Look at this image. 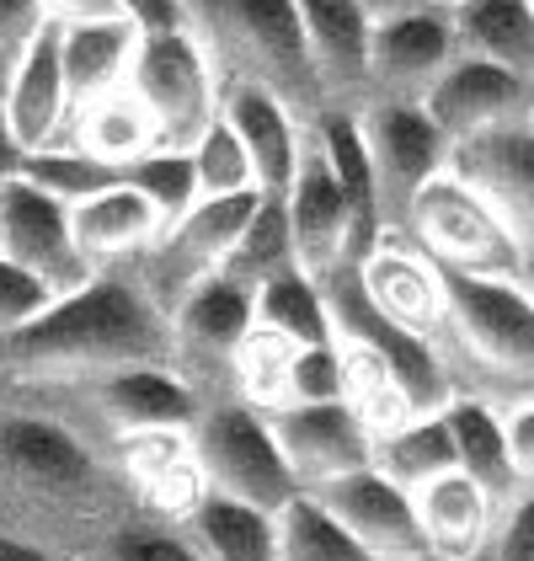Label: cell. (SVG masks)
<instances>
[{
	"mask_svg": "<svg viewBox=\"0 0 534 561\" xmlns=\"http://www.w3.org/2000/svg\"><path fill=\"white\" fill-rule=\"evenodd\" d=\"M144 518L118 471L65 423L0 396V535L76 561L107 529Z\"/></svg>",
	"mask_w": 534,
	"mask_h": 561,
	"instance_id": "6da1fadb",
	"label": "cell"
},
{
	"mask_svg": "<svg viewBox=\"0 0 534 561\" xmlns=\"http://www.w3.org/2000/svg\"><path fill=\"white\" fill-rule=\"evenodd\" d=\"M172 369V321L144 295L134 267H107L86 289L54 300L27 332L0 337V386L5 396L86 386L118 369Z\"/></svg>",
	"mask_w": 534,
	"mask_h": 561,
	"instance_id": "7a4b0ae2",
	"label": "cell"
},
{
	"mask_svg": "<svg viewBox=\"0 0 534 561\" xmlns=\"http://www.w3.org/2000/svg\"><path fill=\"white\" fill-rule=\"evenodd\" d=\"M449 316L439 332V364H444L454 396H476L497 412L534 401V295L524 284L497 278H460L444 273Z\"/></svg>",
	"mask_w": 534,
	"mask_h": 561,
	"instance_id": "3957f363",
	"label": "cell"
},
{
	"mask_svg": "<svg viewBox=\"0 0 534 561\" xmlns=\"http://www.w3.org/2000/svg\"><path fill=\"white\" fill-rule=\"evenodd\" d=\"M182 22L220 70V87L272 91L300 124L321 118V87L294 0H182Z\"/></svg>",
	"mask_w": 534,
	"mask_h": 561,
	"instance_id": "277c9868",
	"label": "cell"
},
{
	"mask_svg": "<svg viewBox=\"0 0 534 561\" xmlns=\"http://www.w3.org/2000/svg\"><path fill=\"white\" fill-rule=\"evenodd\" d=\"M33 412H44L54 423L76 433L81 444H91L96 455H107L118 438L150 428H193V417L204 412L198 396L182 386L166 364L150 369H118L102 375L86 386H65V390H33V396H11Z\"/></svg>",
	"mask_w": 534,
	"mask_h": 561,
	"instance_id": "5b68a950",
	"label": "cell"
},
{
	"mask_svg": "<svg viewBox=\"0 0 534 561\" xmlns=\"http://www.w3.org/2000/svg\"><path fill=\"white\" fill-rule=\"evenodd\" d=\"M406 241H417L444 273L460 278H497V284H524V252L508 236V225L491 215V204L460 182L454 172H439L406 209L400 225ZM530 289V284H524Z\"/></svg>",
	"mask_w": 534,
	"mask_h": 561,
	"instance_id": "8992f818",
	"label": "cell"
},
{
	"mask_svg": "<svg viewBox=\"0 0 534 561\" xmlns=\"http://www.w3.org/2000/svg\"><path fill=\"white\" fill-rule=\"evenodd\" d=\"M193 460L204 476V492L230 497V503H246L257 514H278L289 497H300L294 476L283 466L272 428H267L263 412L241 407V401H214L193 417Z\"/></svg>",
	"mask_w": 534,
	"mask_h": 561,
	"instance_id": "52a82bcc",
	"label": "cell"
},
{
	"mask_svg": "<svg viewBox=\"0 0 534 561\" xmlns=\"http://www.w3.org/2000/svg\"><path fill=\"white\" fill-rule=\"evenodd\" d=\"M129 91L155 129V145H166V150H193L198 134L220 118V70L209 65L204 44L187 27L139 33Z\"/></svg>",
	"mask_w": 534,
	"mask_h": 561,
	"instance_id": "ba28073f",
	"label": "cell"
},
{
	"mask_svg": "<svg viewBox=\"0 0 534 561\" xmlns=\"http://www.w3.org/2000/svg\"><path fill=\"white\" fill-rule=\"evenodd\" d=\"M166 321H172V375L198 396V407L235 401V353L257 327L252 295L214 273Z\"/></svg>",
	"mask_w": 534,
	"mask_h": 561,
	"instance_id": "9c48e42d",
	"label": "cell"
},
{
	"mask_svg": "<svg viewBox=\"0 0 534 561\" xmlns=\"http://www.w3.org/2000/svg\"><path fill=\"white\" fill-rule=\"evenodd\" d=\"M263 193H235V198H198L182 219L161 230V241L134 262V278L144 284V295L161 305L166 316L177 310L204 278H214L230 257V247L241 241L246 219L257 215Z\"/></svg>",
	"mask_w": 534,
	"mask_h": 561,
	"instance_id": "30bf717a",
	"label": "cell"
},
{
	"mask_svg": "<svg viewBox=\"0 0 534 561\" xmlns=\"http://www.w3.org/2000/svg\"><path fill=\"white\" fill-rule=\"evenodd\" d=\"M358 129H363L369 161H374V182H380L385 236H400L411 198L439 172H449L454 145H449L444 129H439L422 107H411V102H369V107L358 113Z\"/></svg>",
	"mask_w": 534,
	"mask_h": 561,
	"instance_id": "8fae6325",
	"label": "cell"
},
{
	"mask_svg": "<svg viewBox=\"0 0 534 561\" xmlns=\"http://www.w3.org/2000/svg\"><path fill=\"white\" fill-rule=\"evenodd\" d=\"M449 172L471 182L491 204V215L508 225V236L524 252V284L534 295V118L460 139L449 156Z\"/></svg>",
	"mask_w": 534,
	"mask_h": 561,
	"instance_id": "7c38bea8",
	"label": "cell"
},
{
	"mask_svg": "<svg viewBox=\"0 0 534 561\" xmlns=\"http://www.w3.org/2000/svg\"><path fill=\"white\" fill-rule=\"evenodd\" d=\"M0 262H16L22 273L44 278L59 300L96 278V267L81 257L70 236V209L48 198L44 187H33L27 176L0 187Z\"/></svg>",
	"mask_w": 534,
	"mask_h": 561,
	"instance_id": "4fadbf2b",
	"label": "cell"
},
{
	"mask_svg": "<svg viewBox=\"0 0 534 561\" xmlns=\"http://www.w3.org/2000/svg\"><path fill=\"white\" fill-rule=\"evenodd\" d=\"M363 300L374 305L391 327L422 337V343H439L449 316V289H444V267L428 257L417 241L406 236H380V247L353 267Z\"/></svg>",
	"mask_w": 534,
	"mask_h": 561,
	"instance_id": "5bb4252c",
	"label": "cell"
},
{
	"mask_svg": "<svg viewBox=\"0 0 534 561\" xmlns=\"http://www.w3.org/2000/svg\"><path fill=\"white\" fill-rule=\"evenodd\" d=\"M460 59L454 44V22L444 5L411 11L396 22H374V44H369V102H411L422 107V96L439 87L449 65Z\"/></svg>",
	"mask_w": 534,
	"mask_h": 561,
	"instance_id": "9a60e30c",
	"label": "cell"
},
{
	"mask_svg": "<svg viewBox=\"0 0 534 561\" xmlns=\"http://www.w3.org/2000/svg\"><path fill=\"white\" fill-rule=\"evenodd\" d=\"M267 428H272V444H278V455H283L300 492H315L337 476L374 466V438L343 401L278 407V412H267Z\"/></svg>",
	"mask_w": 534,
	"mask_h": 561,
	"instance_id": "2e32d148",
	"label": "cell"
},
{
	"mask_svg": "<svg viewBox=\"0 0 534 561\" xmlns=\"http://www.w3.org/2000/svg\"><path fill=\"white\" fill-rule=\"evenodd\" d=\"M311 497L353 535L369 561L428 557L422 529H417V503H411V492H400L396 481H385L374 466H363V471H353V476H337V481L315 486Z\"/></svg>",
	"mask_w": 534,
	"mask_h": 561,
	"instance_id": "e0dca14e",
	"label": "cell"
},
{
	"mask_svg": "<svg viewBox=\"0 0 534 561\" xmlns=\"http://www.w3.org/2000/svg\"><path fill=\"white\" fill-rule=\"evenodd\" d=\"M294 5H300L305 54L321 87V113H363L374 22L358 11V0H294Z\"/></svg>",
	"mask_w": 534,
	"mask_h": 561,
	"instance_id": "ac0fdd59",
	"label": "cell"
},
{
	"mask_svg": "<svg viewBox=\"0 0 534 561\" xmlns=\"http://www.w3.org/2000/svg\"><path fill=\"white\" fill-rule=\"evenodd\" d=\"M530 102H534V87L524 76L460 54L439 76V87L422 96V113L444 129L449 145H460V139H476V134H487V129L530 118Z\"/></svg>",
	"mask_w": 534,
	"mask_h": 561,
	"instance_id": "d6986e66",
	"label": "cell"
},
{
	"mask_svg": "<svg viewBox=\"0 0 534 561\" xmlns=\"http://www.w3.org/2000/svg\"><path fill=\"white\" fill-rule=\"evenodd\" d=\"M283 209H289V230H294V262L311 278H326L353 262V215L343 204V187L326 167V156L315 150L311 129H305V156H300L294 187L283 193Z\"/></svg>",
	"mask_w": 534,
	"mask_h": 561,
	"instance_id": "ffe728a7",
	"label": "cell"
},
{
	"mask_svg": "<svg viewBox=\"0 0 534 561\" xmlns=\"http://www.w3.org/2000/svg\"><path fill=\"white\" fill-rule=\"evenodd\" d=\"M0 113H5V129L22 145V156L59 145L70 129V87H65V65H59V33L44 27L33 44L16 54L5 91H0Z\"/></svg>",
	"mask_w": 534,
	"mask_h": 561,
	"instance_id": "44dd1931",
	"label": "cell"
},
{
	"mask_svg": "<svg viewBox=\"0 0 534 561\" xmlns=\"http://www.w3.org/2000/svg\"><path fill=\"white\" fill-rule=\"evenodd\" d=\"M220 118L235 129L252 172H257V193L263 198H283L294 187L300 156H305V129L272 91L257 87H220Z\"/></svg>",
	"mask_w": 534,
	"mask_h": 561,
	"instance_id": "7402d4cb",
	"label": "cell"
},
{
	"mask_svg": "<svg viewBox=\"0 0 534 561\" xmlns=\"http://www.w3.org/2000/svg\"><path fill=\"white\" fill-rule=\"evenodd\" d=\"M166 219L155 215V204L144 193H134L129 182L102 187L96 198L70 209V236L81 247V257L107 273V267H134L155 241H161Z\"/></svg>",
	"mask_w": 534,
	"mask_h": 561,
	"instance_id": "603a6c76",
	"label": "cell"
},
{
	"mask_svg": "<svg viewBox=\"0 0 534 561\" xmlns=\"http://www.w3.org/2000/svg\"><path fill=\"white\" fill-rule=\"evenodd\" d=\"M315 150L326 156V167L343 187V204L353 215V267L385 236V209H380V182H374V161H369V145L358 129V113H321L311 124Z\"/></svg>",
	"mask_w": 534,
	"mask_h": 561,
	"instance_id": "cb8c5ba5",
	"label": "cell"
},
{
	"mask_svg": "<svg viewBox=\"0 0 534 561\" xmlns=\"http://www.w3.org/2000/svg\"><path fill=\"white\" fill-rule=\"evenodd\" d=\"M411 503H417V529H422L428 557L481 561L497 508H491V497L471 476H460V471L439 476L422 492H411Z\"/></svg>",
	"mask_w": 534,
	"mask_h": 561,
	"instance_id": "d4e9b609",
	"label": "cell"
},
{
	"mask_svg": "<svg viewBox=\"0 0 534 561\" xmlns=\"http://www.w3.org/2000/svg\"><path fill=\"white\" fill-rule=\"evenodd\" d=\"M54 33H59V65H65V87H70L76 107L129 87V65H134V48H139V27L134 22L107 16V22L54 27Z\"/></svg>",
	"mask_w": 534,
	"mask_h": 561,
	"instance_id": "484cf974",
	"label": "cell"
},
{
	"mask_svg": "<svg viewBox=\"0 0 534 561\" xmlns=\"http://www.w3.org/2000/svg\"><path fill=\"white\" fill-rule=\"evenodd\" d=\"M449 438H454V471L471 476L481 492L491 497V508H502L524 476L513 471V455H508V428H502V412L476 401V396H454L444 407Z\"/></svg>",
	"mask_w": 534,
	"mask_h": 561,
	"instance_id": "4316f807",
	"label": "cell"
},
{
	"mask_svg": "<svg viewBox=\"0 0 534 561\" xmlns=\"http://www.w3.org/2000/svg\"><path fill=\"white\" fill-rule=\"evenodd\" d=\"M465 59H487L534 87V0H460L449 5Z\"/></svg>",
	"mask_w": 534,
	"mask_h": 561,
	"instance_id": "83f0119b",
	"label": "cell"
},
{
	"mask_svg": "<svg viewBox=\"0 0 534 561\" xmlns=\"http://www.w3.org/2000/svg\"><path fill=\"white\" fill-rule=\"evenodd\" d=\"M65 145L86 150L96 161H107L113 172L124 176V167H134L144 150H155V129L144 118V107L134 102V91H107L86 107L70 113V129H65Z\"/></svg>",
	"mask_w": 534,
	"mask_h": 561,
	"instance_id": "f1b7e54d",
	"label": "cell"
},
{
	"mask_svg": "<svg viewBox=\"0 0 534 561\" xmlns=\"http://www.w3.org/2000/svg\"><path fill=\"white\" fill-rule=\"evenodd\" d=\"M332 343H337V358H343V407L369 428V438H385V433H396L400 423L422 417V412L411 407L406 386L396 380V369H391L374 347L348 343V337H332Z\"/></svg>",
	"mask_w": 534,
	"mask_h": 561,
	"instance_id": "f546056e",
	"label": "cell"
},
{
	"mask_svg": "<svg viewBox=\"0 0 534 561\" xmlns=\"http://www.w3.org/2000/svg\"><path fill=\"white\" fill-rule=\"evenodd\" d=\"M182 540L204 561H272V514L204 492V503L177 518Z\"/></svg>",
	"mask_w": 534,
	"mask_h": 561,
	"instance_id": "4dcf8cb0",
	"label": "cell"
},
{
	"mask_svg": "<svg viewBox=\"0 0 534 561\" xmlns=\"http://www.w3.org/2000/svg\"><path fill=\"white\" fill-rule=\"evenodd\" d=\"M374 471L396 481L400 492H422L428 481L454 471V438H449L444 412H422L396 433L374 438Z\"/></svg>",
	"mask_w": 534,
	"mask_h": 561,
	"instance_id": "1f68e13d",
	"label": "cell"
},
{
	"mask_svg": "<svg viewBox=\"0 0 534 561\" xmlns=\"http://www.w3.org/2000/svg\"><path fill=\"white\" fill-rule=\"evenodd\" d=\"M252 316L257 327L289 337L294 347H321L332 343V316H326V295L305 267H289L278 278H267L263 289L252 295Z\"/></svg>",
	"mask_w": 534,
	"mask_h": 561,
	"instance_id": "d6a6232c",
	"label": "cell"
},
{
	"mask_svg": "<svg viewBox=\"0 0 534 561\" xmlns=\"http://www.w3.org/2000/svg\"><path fill=\"white\" fill-rule=\"evenodd\" d=\"M289 267H300V262H294L289 209H283V198H263V204H257V215L246 219L241 241L230 247L220 278H230V284H235V289H246V295H257L267 278H278V273H289Z\"/></svg>",
	"mask_w": 534,
	"mask_h": 561,
	"instance_id": "836d02e7",
	"label": "cell"
},
{
	"mask_svg": "<svg viewBox=\"0 0 534 561\" xmlns=\"http://www.w3.org/2000/svg\"><path fill=\"white\" fill-rule=\"evenodd\" d=\"M272 561H369V557L311 492H300V497H289L272 514Z\"/></svg>",
	"mask_w": 534,
	"mask_h": 561,
	"instance_id": "e575fe53",
	"label": "cell"
},
{
	"mask_svg": "<svg viewBox=\"0 0 534 561\" xmlns=\"http://www.w3.org/2000/svg\"><path fill=\"white\" fill-rule=\"evenodd\" d=\"M294 353L300 347L267 327H252L246 343L235 353V401L252 412H278L289 407V375H294Z\"/></svg>",
	"mask_w": 534,
	"mask_h": 561,
	"instance_id": "d590c367",
	"label": "cell"
},
{
	"mask_svg": "<svg viewBox=\"0 0 534 561\" xmlns=\"http://www.w3.org/2000/svg\"><path fill=\"white\" fill-rule=\"evenodd\" d=\"M22 176H27L33 187H44L48 198H59L65 209H76V204L96 198L102 187L124 182L107 161H96V156L76 150V145H65V139H59V145H48V150H33V156L22 161Z\"/></svg>",
	"mask_w": 534,
	"mask_h": 561,
	"instance_id": "8d00e7d4",
	"label": "cell"
},
{
	"mask_svg": "<svg viewBox=\"0 0 534 561\" xmlns=\"http://www.w3.org/2000/svg\"><path fill=\"white\" fill-rule=\"evenodd\" d=\"M124 182H129L134 193H144L166 225L198 204V176H193V156H187V150L155 145V150H144L134 167H124Z\"/></svg>",
	"mask_w": 534,
	"mask_h": 561,
	"instance_id": "74e56055",
	"label": "cell"
},
{
	"mask_svg": "<svg viewBox=\"0 0 534 561\" xmlns=\"http://www.w3.org/2000/svg\"><path fill=\"white\" fill-rule=\"evenodd\" d=\"M193 156V176H198V198H235V193H257V172L241 150L235 129L214 118L209 129L198 134V145L187 150Z\"/></svg>",
	"mask_w": 534,
	"mask_h": 561,
	"instance_id": "f35d334b",
	"label": "cell"
},
{
	"mask_svg": "<svg viewBox=\"0 0 534 561\" xmlns=\"http://www.w3.org/2000/svg\"><path fill=\"white\" fill-rule=\"evenodd\" d=\"M76 561H204V557L182 540L177 524H161V518H129V524L107 529L102 540H91Z\"/></svg>",
	"mask_w": 534,
	"mask_h": 561,
	"instance_id": "ab89813d",
	"label": "cell"
},
{
	"mask_svg": "<svg viewBox=\"0 0 534 561\" xmlns=\"http://www.w3.org/2000/svg\"><path fill=\"white\" fill-rule=\"evenodd\" d=\"M481 561H534V481H524L491 518Z\"/></svg>",
	"mask_w": 534,
	"mask_h": 561,
	"instance_id": "60d3db41",
	"label": "cell"
},
{
	"mask_svg": "<svg viewBox=\"0 0 534 561\" xmlns=\"http://www.w3.org/2000/svg\"><path fill=\"white\" fill-rule=\"evenodd\" d=\"M54 289H48L44 278H33V273H22L16 262H0V337H11V332H27L38 316L54 310Z\"/></svg>",
	"mask_w": 534,
	"mask_h": 561,
	"instance_id": "b9f144b4",
	"label": "cell"
},
{
	"mask_svg": "<svg viewBox=\"0 0 534 561\" xmlns=\"http://www.w3.org/2000/svg\"><path fill=\"white\" fill-rule=\"evenodd\" d=\"M321 401H343V358H337V343L300 347L294 353L289 407H321Z\"/></svg>",
	"mask_w": 534,
	"mask_h": 561,
	"instance_id": "7bdbcfd3",
	"label": "cell"
},
{
	"mask_svg": "<svg viewBox=\"0 0 534 561\" xmlns=\"http://www.w3.org/2000/svg\"><path fill=\"white\" fill-rule=\"evenodd\" d=\"M44 27L48 22H44V11H38V0H0V44L11 48V54H22Z\"/></svg>",
	"mask_w": 534,
	"mask_h": 561,
	"instance_id": "ee69618b",
	"label": "cell"
},
{
	"mask_svg": "<svg viewBox=\"0 0 534 561\" xmlns=\"http://www.w3.org/2000/svg\"><path fill=\"white\" fill-rule=\"evenodd\" d=\"M502 428H508V455H513V471L534 481V401H519L502 412Z\"/></svg>",
	"mask_w": 534,
	"mask_h": 561,
	"instance_id": "f6af8a7d",
	"label": "cell"
},
{
	"mask_svg": "<svg viewBox=\"0 0 534 561\" xmlns=\"http://www.w3.org/2000/svg\"><path fill=\"white\" fill-rule=\"evenodd\" d=\"M118 16L134 22L139 33H177L182 22V0H118Z\"/></svg>",
	"mask_w": 534,
	"mask_h": 561,
	"instance_id": "bcb514c9",
	"label": "cell"
},
{
	"mask_svg": "<svg viewBox=\"0 0 534 561\" xmlns=\"http://www.w3.org/2000/svg\"><path fill=\"white\" fill-rule=\"evenodd\" d=\"M48 27H76V22H107L118 16V0H38Z\"/></svg>",
	"mask_w": 534,
	"mask_h": 561,
	"instance_id": "7dc6e473",
	"label": "cell"
},
{
	"mask_svg": "<svg viewBox=\"0 0 534 561\" xmlns=\"http://www.w3.org/2000/svg\"><path fill=\"white\" fill-rule=\"evenodd\" d=\"M433 0H358V11L369 22H396V16H411V11H428Z\"/></svg>",
	"mask_w": 534,
	"mask_h": 561,
	"instance_id": "c3c4849f",
	"label": "cell"
},
{
	"mask_svg": "<svg viewBox=\"0 0 534 561\" xmlns=\"http://www.w3.org/2000/svg\"><path fill=\"white\" fill-rule=\"evenodd\" d=\"M22 161H27V156H22V145L11 139V129H5V113H0V187L22 176Z\"/></svg>",
	"mask_w": 534,
	"mask_h": 561,
	"instance_id": "681fc988",
	"label": "cell"
},
{
	"mask_svg": "<svg viewBox=\"0 0 534 561\" xmlns=\"http://www.w3.org/2000/svg\"><path fill=\"white\" fill-rule=\"evenodd\" d=\"M0 561H59L38 551V546H27V540H11V535H0Z\"/></svg>",
	"mask_w": 534,
	"mask_h": 561,
	"instance_id": "f907efd6",
	"label": "cell"
},
{
	"mask_svg": "<svg viewBox=\"0 0 534 561\" xmlns=\"http://www.w3.org/2000/svg\"><path fill=\"white\" fill-rule=\"evenodd\" d=\"M11 65H16V54H11V48L0 44V91H5V76H11Z\"/></svg>",
	"mask_w": 534,
	"mask_h": 561,
	"instance_id": "816d5d0a",
	"label": "cell"
},
{
	"mask_svg": "<svg viewBox=\"0 0 534 561\" xmlns=\"http://www.w3.org/2000/svg\"><path fill=\"white\" fill-rule=\"evenodd\" d=\"M433 5H444V11H449V5H460V0H433Z\"/></svg>",
	"mask_w": 534,
	"mask_h": 561,
	"instance_id": "f5cc1de1",
	"label": "cell"
},
{
	"mask_svg": "<svg viewBox=\"0 0 534 561\" xmlns=\"http://www.w3.org/2000/svg\"><path fill=\"white\" fill-rule=\"evenodd\" d=\"M417 561H449V557H417Z\"/></svg>",
	"mask_w": 534,
	"mask_h": 561,
	"instance_id": "db71d44e",
	"label": "cell"
}]
</instances>
